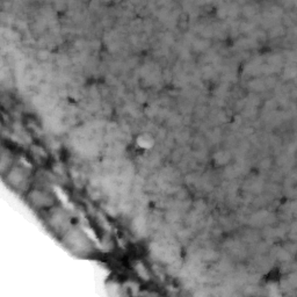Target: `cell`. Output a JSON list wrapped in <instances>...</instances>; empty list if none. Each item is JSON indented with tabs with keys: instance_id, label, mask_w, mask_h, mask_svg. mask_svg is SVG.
<instances>
[{
	"instance_id": "1",
	"label": "cell",
	"mask_w": 297,
	"mask_h": 297,
	"mask_svg": "<svg viewBox=\"0 0 297 297\" xmlns=\"http://www.w3.org/2000/svg\"><path fill=\"white\" fill-rule=\"evenodd\" d=\"M31 200L34 206L37 208H45L50 207L52 204V199L48 193L42 192V190H34L31 194Z\"/></svg>"
}]
</instances>
